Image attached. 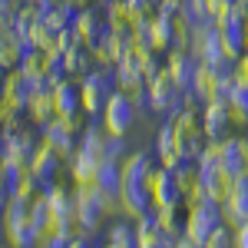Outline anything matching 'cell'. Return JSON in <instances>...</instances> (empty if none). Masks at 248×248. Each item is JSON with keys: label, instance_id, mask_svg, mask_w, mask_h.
Returning <instances> with one entry per match:
<instances>
[{"label": "cell", "instance_id": "7c38bea8", "mask_svg": "<svg viewBox=\"0 0 248 248\" xmlns=\"http://www.w3.org/2000/svg\"><path fill=\"white\" fill-rule=\"evenodd\" d=\"M0 93H3V103H7V106L27 109L30 99H33V93H37V79L27 77L23 70H14V73H7L3 86H0Z\"/></svg>", "mask_w": 248, "mask_h": 248}, {"label": "cell", "instance_id": "52a82bcc", "mask_svg": "<svg viewBox=\"0 0 248 248\" xmlns=\"http://www.w3.org/2000/svg\"><path fill=\"white\" fill-rule=\"evenodd\" d=\"M3 133H7V155L3 159L7 162H17V166H30L43 139L27 133L23 126H3Z\"/></svg>", "mask_w": 248, "mask_h": 248}, {"label": "cell", "instance_id": "cb8c5ba5", "mask_svg": "<svg viewBox=\"0 0 248 248\" xmlns=\"http://www.w3.org/2000/svg\"><path fill=\"white\" fill-rule=\"evenodd\" d=\"M235 248H248V222L235 229Z\"/></svg>", "mask_w": 248, "mask_h": 248}, {"label": "cell", "instance_id": "9a60e30c", "mask_svg": "<svg viewBox=\"0 0 248 248\" xmlns=\"http://www.w3.org/2000/svg\"><path fill=\"white\" fill-rule=\"evenodd\" d=\"M7 229V242L10 248H37L40 238H43V232L30 222V218H20V222H7L3 225Z\"/></svg>", "mask_w": 248, "mask_h": 248}, {"label": "cell", "instance_id": "8fae6325", "mask_svg": "<svg viewBox=\"0 0 248 248\" xmlns=\"http://www.w3.org/2000/svg\"><path fill=\"white\" fill-rule=\"evenodd\" d=\"M179 238H182V235H179ZM179 238H175L172 232L162 229V222L155 218V209L136 222V245L139 248H172Z\"/></svg>", "mask_w": 248, "mask_h": 248}, {"label": "cell", "instance_id": "d6986e66", "mask_svg": "<svg viewBox=\"0 0 248 248\" xmlns=\"http://www.w3.org/2000/svg\"><path fill=\"white\" fill-rule=\"evenodd\" d=\"M60 166H63V155H60L57 149H50V146H43V142H40V149H37V155H33V162H30V169L37 172L40 179L53 182V179H57V172H60Z\"/></svg>", "mask_w": 248, "mask_h": 248}, {"label": "cell", "instance_id": "d6a6232c", "mask_svg": "<svg viewBox=\"0 0 248 248\" xmlns=\"http://www.w3.org/2000/svg\"><path fill=\"white\" fill-rule=\"evenodd\" d=\"M106 248H109V245H106Z\"/></svg>", "mask_w": 248, "mask_h": 248}, {"label": "cell", "instance_id": "5bb4252c", "mask_svg": "<svg viewBox=\"0 0 248 248\" xmlns=\"http://www.w3.org/2000/svg\"><path fill=\"white\" fill-rule=\"evenodd\" d=\"M70 162V175H73V182L77 186H93V179H96V169H99V155L96 153H90L86 146H77L73 149V155L66 159Z\"/></svg>", "mask_w": 248, "mask_h": 248}, {"label": "cell", "instance_id": "277c9868", "mask_svg": "<svg viewBox=\"0 0 248 248\" xmlns=\"http://www.w3.org/2000/svg\"><path fill=\"white\" fill-rule=\"evenodd\" d=\"M99 119H103V129H106L109 136H126L129 129H133V123H136V103L123 93V90H116V93L106 99Z\"/></svg>", "mask_w": 248, "mask_h": 248}, {"label": "cell", "instance_id": "30bf717a", "mask_svg": "<svg viewBox=\"0 0 248 248\" xmlns=\"http://www.w3.org/2000/svg\"><path fill=\"white\" fill-rule=\"evenodd\" d=\"M119 209L133 222H139L142 215H149L155 205H153V195L146 189V182H123V189H119Z\"/></svg>", "mask_w": 248, "mask_h": 248}, {"label": "cell", "instance_id": "5b68a950", "mask_svg": "<svg viewBox=\"0 0 248 248\" xmlns=\"http://www.w3.org/2000/svg\"><path fill=\"white\" fill-rule=\"evenodd\" d=\"M40 139H43V146L57 149L63 159H70V155H73V149L79 146L77 126H73L70 119H63V116H50L46 123H40Z\"/></svg>", "mask_w": 248, "mask_h": 248}, {"label": "cell", "instance_id": "3957f363", "mask_svg": "<svg viewBox=\"0 0 248 248\" xmlns=\"http://www.w3.org/2000/svg\"><path fill=\"white\" fill-rule=\"evenodd\" d=\"M106 199L96 192V186H77V232L93 235L106 218Z\"/></svg>", "mask_w": 248, "mask_h": 248}, {"label": "cell", "instance_id": "f1b7e54d", "mask_svg": "<svg viewBox=\"0 0 248 248\" xmlns=\"http://www.w3.org/2000/svg\"><path fill=\"white\" fill-rule=\"evenodd\" d=\"M20 3H33V7H37V3H40V0H20Z\"/></svg>", "mask_w": 248, "mask_h": 248}, {"label": "cell", "instance_id": "d4e9b609", "mask_svg": "<svg viewBox=\"0 0 248 248\" xmlns=\"http://www.w3.org/2000/svg\"><path fill=\"white\" fill-rule=\"evenodd\" d=\"M70 248H93V242H90V235H73Z\"/></svg>", "mask_w": 248, "mask_h": 248}, {"label": "cell", "instance_id": "8992f818", "mask_svg": "<svg viewBox=\"0 0 248 248\" xmlns=\"http://www.w3.org/2000/svg\"><path fill=\"white\" fill-rule=\"evenodd\" d=\"M146 189L153 195L155 209H166V205H182V195H179V182H175V172L169 166H159L153 162V169L146 175Z\"/></svg>", "mask_w": 248, "mask_h": 248}, {"label": "cell", "instance_id": "484cf974", "mask_svg": "<svg viewBox=\"0 0 248 248\" xmlns=\"http://www.w3.org/2000/svg\"><path fill=\"white\" fill-rule=\"evenodd\" d=\"M172 248H202V245H195L192 238H186V235H182V238H179V242H175Z\"/></svg>", "mask_w": 248, "mask_h": 248}, {"label": "cell", "instance_id": "6da1fadb", "mask_svg": "<svg viewBox=\"0 0 248 248\" xmlns=\"http://www.w3.org/2000/svg\"><path fill=\"white\" fill-rule=\"evenodd\" d=\"M79 93H83V109L86 116H99L106 99L116 93V73L109 66H99V70H90L86 77L79 79Z\"/></svg>", "mask_w": 248, "mask_h": 248}, {"label": "cell", "instance_id": "7a4b0ae2", "mask_svg": "<svg viewBox=\"0 0 248 248\" xmlns=\"http://www.w3.org/2000/svg\"><path fill=\"white\" fill-rule=\"evenodd\" d=\"M218 225H222V205L212 202V199H202V202L189 205L186 222H182V235L192 238L195 245H205V238H209Z\"/></svg>", "mask_w": 248, "mask_h": 248}, {"label": "cell", "instance_id": "9c48e42d", "mask_svg": "<svg viewBox=\"0 0 248 248\" xmlns=\"http://www.w3.org/2000/svg\"><path fill=\"white\" fill-rule=\"evenodd\" d=\"M202 129H205L209 142H222L232 136V113L225 99H212L202 106Z\"/></svg>", "mask_w": 248, "mask_h": 248}, {"label": "cell", "instance_id": "2e32d148", "mask_svg": "<svg viewBox=\"0 0 248 248\" xmlns=\"http://www.w3.org/2000/svg\"><path fill=\"white\" fill-rule=\"evenodd\" d=\"M90 60H96L93 57V50H90V46H86V43H83V40H77V43H73V46H70V50H66V53H63V66H66V77H86V73H90V70H93V63H90Z\"/></svg>", "mask_w": 248, "mask_h": 248}, {"label": "cell", "instance_id": "f546056e", "mask_svg": "<svg viewBox=\"0 0 248 248\" xmlns=\"http://www.w3.org/2000/svg\"><path fill=\"white\" fill-rule=\"evenodd\" d=\"M0 106H3V93H0Z\"/></svg>", "mask_w": 248, "mask_h": 248}, {"label": "cell", "instance_id": "ffe728a7", "mask_svg": "<svg viewBox=\"0 0 248 248\" xmlns=\"http://www.w3.org/2000/svg\"><path fill=\"white\" fill-rule=\"evenodd\" d=\"M149 169H153V155L149 153H126V159H123V182H146Z\"/></svg>", "mask_w": 248, "mask_h": 248}, {"label": "cell", "instance_id": "4316f807", "mask_svg": "<svg viewBox=\"0 0 248 248\" xmlns=\"http://www.w3.org/2000/svg\"><path fill=\"white\" fill-rule=\"evenodd\" d=\"M3 155H7V133L0 129V162H3Z\"/></svg>", "mask_w": 248, "mask_h": 248}, {"label": "cell", "instance_id": "4dcf8cb0", "mask_svg": "<svg viewBox=\"0 0 248 248\" xmlns=\"http://www.w3.org/2000/svg\"><path fill=\"white\" fill-rule=\"evenodd\" d=\"M155 3H159V0H155Z\"/></svg>", "mask_w": 248, "mask_h": 248}, {"label": "cell", "instance_id": "e0dca14e", "mask_svg": "<svg viewBox=\"0 0 248 248\" xmlns=\"http://www.w3.org/2000/svg\"><path fill=\"white\" fill-rule=\"evenodd\" d=\"M155 162H159V166H169V169H175V166L182 162V153H179V146H175V133H172V123H166V126L159 129V139H155Z\"/></svg>", "mask_w": 248, "mask_h": 248}, {"label": "cell", "instance_id": "ac0fdd59", "mask_svg": "<svg viewBox=\"0 0 248 248\" xmlns=\"http://www.w3.org/2000/svg\"><path fill=\"white\" fill-rule=\"evenodd\" d=\"M20 57V40L14 33V20L0 17V66H17Z\"/></svg>", "mask_w": 248, "mask_h": 248}, {"label": "cell", "instance_id": "ba28073f", "mask_svg": "<svg viewBox=\"0 0 248 248\" xmlns=\"http://www.w3.org/2000/svg\"><path fill=\"white\" fill-rule=\"evenodd\" d=\"M146 83H149V106L159 109V113H172V109L179 106L182 93H186V90H179V86H175V79L166 73V66H162L155 77H149Z\"/></svg>", "mask_w": 248, "mask_h": 248}, {"label": "cell", "instance_id": "4fadbf2b", "mask_svg": "<svg viewBox=\"0 0 248 248\" xmlns=\"http://www.w3.org/2000/svg\"><path fill=\"white\" fill-rule=\"evenodd\" d=\"M195 70H199V60L192 57L189 50H182V46H172L169 57H166V73L175 79L179 90H189V86H192Z\"/></svg>", "mask_w": 248, "mask_h": 248}, {"label": "cell", "instance_id": "1f68e13d", "mask_svg": "<svg viewBox=\"0 0 248 248\" xmlns=\"http://www.w3.org/2000/svg\"><path fill=\"white\" fill-rule=\"evenodd\" d=\"M0 86H3V83H0Z\"/></svg>", "mask_w": 248, "mask_h": 248}, {"label": "cell", "instance_id": "7402d4cb", "mask_svg": "<svg viewBox=\"0 0 248 248\" xmlns=\"http://www.w3.org/2000/svg\"><path fill=\"white\" fill-rule=\"evenodd\" d=\"M30 222H33L43 235L50 232V225H53V212H50V199H46V195L30 199Z\"/></svg>", "mask_w": 248, "mask_h": 248}, {"label": "cell", "instance_id": "603a6c76", "mask_svg": "<svg viewBox=\"0 0 248 248\" xmlns=\"http://www.w3.org/2000/svg\"><path fill=\"white\" fill-rule=\"evenodd\" d=\"M106 23H109L113 30H129V27H133V17H129L126 0H109V7H106Z\"/></svg>", "mask_w": 248, "mask_h": 248}, {"label": "cell", "instance_id": "44dd1931", "mask_svg": "<svg viewBox=\"0 0 248 248\" xmlns=\"http://www.w3.org/2000/svg\"><path fill=\"white\" fill-rule=\"evenodd\" d=\"M27 116H30L33 123H46L50 116H57V106H53V90H46V86H40V83H37V93H33L30 106H27Z\"/></svg>", "mask_w": 248, "mask_h": 248}, {"label": "cell", "instance_id": "83f0119b", "mask_svg": "<svg viewBox=\"0 0 248 248\" xmlns=\"http://www.w3.org/2000/svg\"><path fill=\"white\" fill-rule=\"evenodd\" d=\"M0 238H7V229H3V218H0Z\"/></svg>", "mask_w": 248, "mask_h": 248}]
</instances>
